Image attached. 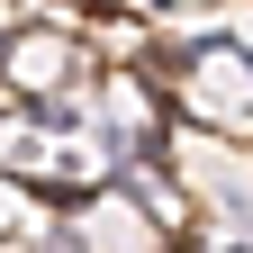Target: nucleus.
<instances>
[{
	"label": "nucleus",
	"instance_id": "obj_1",
	"mask_svg": "<svg viewBox=\"0 0 253 253\" xmlns=\"http://www.w3.org/2000/svg\"><path fill=\"white\" fill-rule=\"evenodd\" d=\"M63 235L82 253H181V235L126 181H100V190H82V199H63Z\"/></svg>",
	"mask_w": 253,
	"mask_h": 253
}]
</instances>
